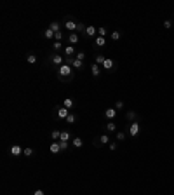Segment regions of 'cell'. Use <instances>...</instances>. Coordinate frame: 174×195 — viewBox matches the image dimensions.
Wrapping results in <instances>:
<instances>
[{
	"mask_svg": "<svg viewBox=\"0 0 174 195\" xmlns=\"http://www.w3.org/2000/svg\"><path fill=\"white\" fill-rule=\"evenodd\" d=\"M72 145H73V148H82L84 139L80 138V136H77V138H73V139H72Z\"/></svg>",
	"mask_w": 174,
	"mask_h": 195,
	"instance_id": "20",
	"label": "cell"
},
{
	"mask_svg": "<svg viewBox=\"0 0 174 195\" xmlns=\"http://www.w3.org/2000/svg\"><path fill=\"white\" fill-rule=\"evenodd\" d=\"M103 70H108V72H115V70H117V63L113 61L112 58H106V61L103 63Z\"/></svg>",
	"mask_w": 174,
	"mask_h": 195,
	"instance_id": "5",
	"label": "cell"
},
{
	"mask_svg": "<svg viewBox=\"0 0 174 195\" xmlns=\"http://www.w3.org/2000/svg\"><path fill=\"white\" fill-rule=\"evenodd\" d=\"M98 139H99V143H101V145H110V143H112V139H110V134H106V133L101 134Z\"/></svg>",
	"mask_w": 174,
	"mask_h": 195,
	"instance_id": "19",
	"label": "cell"
},
{
	"mask_svg": "<svg viewBox=\"0 0 174 195\" xmlns=\"http://www.w3.org/2000/svg\"><path fill=\"white\" fill-rule=\"evenodd\" d=\"M59 146H61V152H66L68 150V141H59Z\"/></svg>",
	"mask_w": 174,
	"mask_h": 195,
	"instance_id": "36",
	"label": "cell"
},
{
	"mask_svg": "<svg viewBox=\"0 0 174 195\" xmlns=\"http://www.w3.org/2000/svg\"><path fill=\"white\" fill-rule=\"evenodd\" d=\"M49 28H51L54 33H58V31H61V23H59V21H52L51 24H49Z\"/></svg>",
	"mask_w": 174,
	"mask_h": 195,
	"instance_id": "22",
	"label": "cell"
},
{
	"mask_svg": "<svg viewBox=\"0 0 174 195\" xmlns=\"http://www.w3.org/2000/svg\"><path fill=\"white\" fill-rule=\"evenodd\" d=\"M49 61L52 63V66L59 68L61 65H64V56H61V54H58V52H52V56L49 58Z\"/></svg>",
	"mask_w": 174,
	"mask_h": 195,
	"instance_id": "3",
	"label": "cell"
},
{
	"mask_svg": "<svg viewBox=\"0 0 174 195\" xmlns=\"http://www.w3.org/2000/svg\"><path fill=\"white\" fill-rule=\"evenodd\" d=\"M26 61L30 63V65H35V63H37V54L30 51L28 54H26Z\"/></svg>",
	"mask_w": 174,
	"mask_h": 195,
	"instance_id": "24",
	"label": "cell"
},
{
	"mask_svg": "<svg viewBox=\"0 0 174 195\" xmlns=\"http://www.w3.org/2000/svg\"><path fill=\"white\" fill-rule=\"evenodd\" d=\"M31 195H45V192H44L42 188H37V190H35V192H33Z\"/></svg>",
	"mask_w": 174,
	"mask_h": 195,
	"instance_id": "39",
	"label": "cell"
},
{
	"mask_svg": "<svg viewBox=\"0 0 174 195\" xmlns=\"http://www.w3.org/2000/svg\"><path fill=\"white\" fill-rule=\"evenodd\" d=\"M49 150H51L52 155H59L61 153V146H59V141H52L51 146H49Z\"/></svg>",
	"mask_w": 174,
	"mask_h": 195,
	"instance_id": "11",
	"label": "cell"
},
{
	"mask_svg": "<svg viewBox=\"0 0 174 195\" xmlns=\"http://www.w3.org/2000/svg\"><path fill=\"white\" fill-rule=\"evenodd\" d=\"M72 139V134L68 133V131H61V138H59V141H70Z\"/></svg>",
	"mask_w": 174,
	"mask_h": 195,
	"instance_id": "28",
	"label": "cell"
},
{
	"mask_svg": "<svg viewBox=\"0 0 174 195\" xmlns=\"http://www.w3.org/2000/svg\"><path fill=\"white\" fill-rule=\"evenodd\" d=\"M51 138H52V141H59V138H61V131H58V129L51 131Z\"/></svg>",
	"mask_w": 174,
	"mask_h": 195,
	"instance_id": "27",
	"label": "cell"
},
{
	"mask_svg": "<svg viewBox=\"0 0 174 195\" xmlns=\"http://www.w3.org/2000/svg\"><path fill=\"white\" fill-rule=\"evenodd\" d=\"M125 117H127V120H129V122H138V120H139V115H138L136 110H129Z\"/></svg>",
	"mask_w": 174,
	"mask_h": 195,
	"instance_id": "12",
	"label": "cell"
},
{
	"mask_svg": "<svg viewBox=\"0 0 174 195\" xmlns=\"http://www.w3.org/2000/svg\"><path fill=\"white\" fill-rule=\"evenodd\" d=\"M75 105H77V103H75L73 98H64V101H63V106H64L66 110H70V112L75 108Z\"/></svg>",
	"mask_w": 174,
	"mask_h": 195,
	"instance_id": "10",
	"label": "cell"
},
{
	"mask_svg": "<svg viewBox=\"0 0 174 195\" xmlns=\"http://www.w3.org/2000/svg\"><path fill=\"white\" fill-rule=\"evenodd\" d=\"M78 40H80L78 33H70V35H68V39H66L68 45H73V47H75V44H78Z\"/></svg>",
	"mask_w": 174,
	"mask_h": 195,
	"instance_id": "9",
	"label": "cell"
},
{
	"mask_svg": "<svg viewBox=\"0 0 174 195\" xmlns=\"http://www.w3.org/2000/svg\"><path fill=\"white\" fill-rule=\"evenodd\" d=\"M75 58H77V59H80V61H84V58H85V52H84V51H78L77 54H75Z\"/></svg>",
	"mask_w": 174,
	"mask_h": 195,
	"instance_id": "35",
	"label": "cell"
},
{
	"mask_svg": "<svg viewBox=\"0 0 174 195\" xmlns=\"http://www.w3.org/2000/svg\"><path fill=\"white\" fill-rule=\"evenodd\" d=\"M64 56L66 58H75V54H77V51H75V47L73 45H64Z\"/></svg>",
	"mask_w": 174,
	"mask_h": 195,
	"instance_id": "13",
	"label": "cell"
},
{
	"mask_svg": "<svg viewBox=\"0 0 174 195\" xmlns=\"http://www.w3.org/2000/svg\"><path fill=\"white\" fill-rule=\"evenodd\" d=\"M85 30H87V24H84L82 21L77 24V33H80V35H84L85 33Z\"/></svg>",
	"mask_w": 174,
	"mask_h": 195,
	"instance_id": "29",
	"label": "cell"
},
{
	"mask_svg": "<svg viewBox=\"0 0 174 195\" xmlns=\"http://www.w3.org/2000/svg\"><path fill=\"white\" fill-rule=\"evenodd\" d=\"M54 40L61 42L63 40V31H58V33H54Z\"/></svg>",
	"mask_w": 174,
	"mask_h": 195,
	"instance_id": "37",
	"label": "cell"
},
{
	"mask_svg": "<svg viewBox=\"0 0 174 195\" xmlns=\"http://www.w3.org/2000/svg\"><path fill=\"white\" fill-rule=\"evenodd\" d=\"M104 131H106V134H110V133H117V124L113 122V120H110V122L104 125Z\"/></svg>",
	"mask_w": 174,
	"mask_h": 195,
	"instance_id": "16",
	"label": "cell"
},
{
	"mask_svg": "<svg viewBox=\"0 0 174 195\" xmlns=\"http://www.w3.org/2000/svg\"><path fill=\"white\" fill-rule=\"evenodd\" d=\"M103 72V68L99 66V65H96V63H92L91 65V73H92V77H99Z\"/></svg>",
	"mask_w": 174,
	"mask_h": 195,
	"instance_id": "15",
	"label": "cell"
},
{
	"mask_svg": "<svg viewBox=\"0 0 174 195\" xmlns=\"http://www.w3.org/2000/svg\"><path fill=\"white\" fill-rule=\"evenodd\" d=\"M171 26H173V23H171L169 19H165V21H164V28H165V30H169Z\"/></svg>",
	"mask_w": 174,
	"mask_h": 195,
	"instance_id": "40",
	"label": "cell"
},
{
	"mask_svg": "<svg viewBox=\"0 0 174 195\" xmlns=\"http://www.w3.org/2000/svg\"><path fill=\"white\" fill-rule=\"evenodd\" d=\"M106 61V56H104V54H101V52H98V54H96V65H99V66H101L103 68V63Z\"/></svg>",
	"mask_w": 174,
	"mask_h": 195,
	"instance_id": "21",
	"label": "cell"
},
{
	"mask_svg": "<svg viewBox=\"0 0 174 195\" xmlns=\"http://www.w3.org/2000/svg\"><path fill=\"white\" fill-rule=\"evenodd\" d=\"M77 21H73V19H66L64 21V28L68 31H72V33H77Z\"/></svg>",
	"mask_w": 174,
	"mask_h": 195,
	"instance_id": "7",
	"label": "cell"
},
{
	"mask_svg": "<svg viewBox=\"0 0 174 195\" xmlns=\"http://www.w3.org/2000/svg\"><path fill=\"white\" fill-rule=\"evenodd\" d=\"M63 49H64L63 42H58V40L52 42V51H54V52H58V54H59V51H63Z\"/></svg>",
	"mask_w": 174,
	"mask_h": 195,
	"instance_id": "18",
	"label": "cell"
},
{
	"mask_svg": "<svg viewBox=\"0 0 174 195\" xmlns=\"http://www.w3.org/2000/svg\"><path fill=\"white\" fill-rule=\"evenodd\" d=\"M23 152H24V148H23L21 145H12L9 148L10 157H19V155H23Z\"/></svg>",
	"mask_w": 174,
	"mask_h": 195,
	"instance_id": "4",
	"label": "cell"
},
{
	"mask_svg": "<svg viewBox=\"0 0 174 195\" xmlns=\"http://www.w3.org/2000/svg\"><path fill=\"white\" fill-rule=\"evenodd\" d=\"M108 146H110V150H112V152H115V150H117V146H118V141H112Z\"/></svg>",
	"mask_w": 174,
	"mask_h": 195,
	"instance_id": "38",
	"label": "cell"
},
{
	"mask_svg": "<svg viewBox=\"0 0 174 195\" xmlns=\"http://www.w3.org/2000/svg\"><path fill=\"white\" fill-rule=\"evenodd\" d=\"M113 108H115V110H122V108H124V101H122V99H117Z\"/></svg>",
	"mask_w": 174,
	"mask_h": 195,
	"instance_id": "34",
	"label": "cell"
},
{
	"mask_svg": "<svg viewBox=\"0 0 174 195\" xmlns=\"http://www.w3.org/2000/svg\"><path fill=\"white\" fill-rule=\"evenodd\" d=\"M70 115V110H66L64 106H59V108H56V119H64L66 120V117Z\"/></svg>",
	"mask_w": 174,
	"mask_h": 195,
	"instance_id": "6",
	"label": "cell"
},
{
	"mask_svg": "<svg viewBox=\"0 0 174 195\" xmlns=\"http://www.w3.org/2000/svg\"><path fill=\"white\" fill-rule=\"evenodd\" d=\"M33 153H35V152H33V148H30V146H26V148H24V152H23L24 157H31Z\"/></svg>",
	"mask_w": 174,
	"mask_h": 195,
	"instance_id": "33",
	"label": "cell"
},
{
	"mask_svg": "<svg viewBox=\"0 0 174 195\" xmlns=\"http://www.w3.org/2000/svg\"><path fill=\"white\" fill-rule=\"evenodd\" d=\"M84 37H87V39H96L98 37V28H94V26H87V30L84 33Z\"/></svg>",
	"mask_w": 174,
	"mask_h": 195,
	"instance_id": "8",
	"label": "cell"
},
{
	"mask_svg": "<svg viewBox=\"0 0 174 195\" xmlns=\"http://www.w3.org/2000/svg\"><path fill=\"white\" fill-rule=\"evenodd\" d=\"M73 73H75V70H73V66H70V65H61L59 68H56V77L61 80V82H68V80H72L73 79Z\"/></svg>",
	"mask_w": 174,
	"mask_h": 195,
	"instance_id": "1",
	"label": "cell"
},
{
	"mask_svg": "<svg viewBox=\"0 0 174 195\" xmlns=\"http://www.w3.org/2000/svg\"><path fill=\"white\" fill-rule=\"evenodd\" d=\"M44 37H45L47 40H52V39H54V31H52L51 28H47V30L44 31Z\"/></svg>",
	"mask_w": 174,
	"mask_h": 195,
	"instance_id": "31",
	"label": "cell"
},
{
	"mask_svg": "<svg viewBox=\"0 0 174 195\" xmlns=\"http://www.w3.org/2000/svg\"><path fill=\"white\" fill-rule=\"evenodd\" d=\"M127 133H129V136L136 138L138 134L141 133V124L139 122H131L129 125H127Z\"/></svg>",
	"mask_w": 174,
	"mask_h": 195,
	"instance_id": "2",
	"label": "cell"
},
{
	"mask_svg": "<svg viewBox=\"0 0 174 195\" xmlns=\"http://www.w3.org/2000/svg\"><path fill=\"white\" fill-rule=\"evenodd\" d=\"M120 37H122V33H120L118 30H115V31H112V33H110V40H113V42L120 40Z\"/></svg>",
	"mask_w": 174,
	"mask_h": 195,
	"instance_id": "26",
	"label": "cell"
},
{
	"mask_svg": "<svg viewBox=\"0 0 174 195\" xmlns=\"http://www.w3.org/2000/svg\"><path fill=\"white\" fill-rule=\"evenodd\" d=\"M98 35H99V37H104V39H106V35H108V28H104V26L98 28Z\"/></svg>",
	"mask_w": 174,
	"mask_h": 195,
	"instance_id": "32",
	"label": "cell"
},
{
	"mask_svg": "<svg viewBox=\"0 0 174 195\" xmlns=\"http://www.w3.org/2000/svg\"><path fill=\"white\" fill-rule=\"evenodd\" d=\"M104 117H106L108 120H113V119L117 117V110H115V108H106V112H104Z\"/></svg>",
	"mask_w": 174,
	"mask_h": 195,
	"instance_id": "17",
	"label": "cell"
},
{
	"mask_svg": "<svg viewBox=\"0 0 174 195\" xmlns=\"http://www.w3.org/2000/svg\"><path fill=\"white\" fill-rule=\"evenodd\" d=\"M75 122H77V115L73 112H70V115L66 117V124H75Z\"/></svg>",
	"mask_w": 174,
	"mask_h": 195,
	"instance_id": "30",
	"label": "cell"
},
{
	"mask_svg": "<svg viewBox=\"0 0 174 195\" xmlns=\"http://www.w3.org/2000/svg\"><path fill=\"white\" fill-rule=\"evenodd\" d=\"M125 138H127V134L124 133V131H117V133H115V139H117L118 143H122V141H125Z\"/></svg>",
	"mask_w": 174,
	"mask_h": 195,
	"instance_id": "23",
	"label": "cell"
},
{
	"mask_svg": "<svg viewBox=\"0 0 174 195\" xmlns=\"http://www.w3.org/2000/svg\"><path fill=\"white\" fill-rule=\"evenodd\" d=\"M72 66H73V70H82L84 68V61H80V59H73V63H72Z\"/></svg>",
	"mask_w": 174,
	"mask_h": 195,
	"instance_id": "25",
	"label": "cell"
},
{
	"mask_svg": "<svg viewBox=\"0 0 174 195\" xmlns=\"http://www.w3.org/2000/svg\"><path fill=\"white\" fill-rule=\"evenodd\" d=\"M92 145H94L96 148H101V146H103V145L99 143V139H98V138H96V139H92Z\"/></svg>",
	"mask_w": 174,
	"mask_h": 195,
	"instance_id": "41",
	"label": "cell"
},
{
	"mask_svg": "<svg viewBox=\"0 0 174 195\" xmlns=\"http://www.w3.org/2000/svg\"><path fill=\"white\" fill-rule=\"evenodd\" d=\"M104 45H106V39H104V37H99V35H98V37L94 39V47L101 49V47H104Z\"/></svg>",
	"mask_w": 174,
	"mask_h": 195,
	"instance_id": "14",
	"label": "cell"
}]
</instances>
